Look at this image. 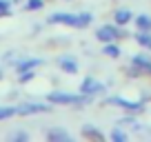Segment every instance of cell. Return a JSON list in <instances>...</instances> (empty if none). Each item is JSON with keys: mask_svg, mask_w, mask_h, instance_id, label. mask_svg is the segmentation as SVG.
Wrapping results in <instances>:
<instances>
[{"mask_svg": "<svg viewBox=\"0 0 151 142\" xmlns=\"http://www.w3.org/2000/svg\"><path fill=\"white\" fill-rule=\"evenodd\" d=\"M47 102H51L53 107H71V109H85L93 102V95H87V93H67V91H51L47 93Z\"/></svg>", "mask_w": 151, "mask_h": 142, "instance_id": "cell-1", "label": "cell"}, {"mask_svg": "<svg viewBox=\"0 0 151 142\" xmlns=\"http://www.w3.org/2000/svg\"><path fill=\"white\" fill-rule=\"evenodd\" d=\"M93 36H96V40H98L100 44H104V42H120V40H127L131 33H129L124 27L116 24V22H107V24H100Z\"/></svg>", "mask_w": 151, "mask_h": 142, "instance_id": "cell-2", "label": "cell"}, {"mask_svg": "<svg viewBox=\"0 0 151 142\" xmlns=\"http://www.w3.org/2000/svg\"><path fill=\"white\" fill-rule=\"evenodd\" d=\"M102 107H118L124 113H145V100H129L122 95H111V98H102Z\"/></svg>", "mask_w": 151, "mask_h": 142, "instance_id": "cell-3", "label": "cell"}, {"mask_svg": "<svg viewBox=\"0 0 151 142\" xmlns=\"http://www.w3.org/2000/svg\"><path fill=\"white\" fill-rule=\"evenodd\" d=\"M53 104L51 102H38V100H27V102H18L16 104V113L20 118H29V115H40V113H49Z\"/></svg>", "mask_w": 151, "mask_h": 142, "instance_id": "cell-4", "label": "cell"}, {"mask_svg": "<svg viewBox=\"0 0 151 142\" xmlns=\"http://www.w3.org/2000/svg\"><path fill=\"white\" fill-rule=\"evenodd\" d=\"M47 24H51V27L80 29V20H78V14H69V11H51V14L47 16Z\"/></svg>", "mask_w": 151, "mask_h": 142, "instance_id": "cell-5", "label": "cell"}, {"mask_svg": "<svg viewBox=\"0 0 151 142\" xmlns=\"http://www.w3.org/2000/svg\"><path fill=\"white\" fill-rule=\"evenodd\" d=\"M78 91H80V93H87V95L98 98V95H102L104 91H107V85H104V82H100L98 78H93V76H87V78H82Z\"/></svg>", "mask_w": 151, "mask_h": 142, "instance_id": "cell-6", "label": "cell"}, {"mask_svg": "<svg viewBox=\"0 0 151 142\" xmlns=\"http://www.w3.org/2000/svg\"><path fill=\"white\" fill-rule=\"evenodd\" d=\"M47 65V60H45V58H18V60L14 62V73L16 76H18V73H22V71H38L40 69V67H45Z\"/></svg>", "mask_w": 151, "mask_h": 142, "instance_id": "cell-7", "label": "cell"}, {"mask_svg": "<svg viewBox=\"0 0 151 142\" xmlns=\"http://www.w3.org/2000/svg\"><path fill=\"white\" fill-rule=\"evenodd\" d=\"M56 65L62 73H69V76H76L78 71H80V65H78V58L71 56V53H60L56 58Z\"/></svg>", "mask_w": 151, "mask_h": 142, "instance_id": "cell-8", "label": "cell"}, {"mask_svg": "<svg viewBox=\"0 0 151 142\" xmlns=\"http://www.w3.org/2000/svg\"><path fill=\"white\" fill-rule=\"evenodd\" d=\"M80 136L85 138L87 142H104V140H107V136H104V131H100V129H96L93 124H85V127L80 129Z\"/></svg>", "mask_w": 151, "mask_h": 142, "instance_id": "cell-9", "label": "cell"}, {"mask_svg": "<svg viewBox=\"0 0 151 142\" xmlns=\"http://www.w3.org/2000/svg\"><path fill=\"white\" fill-rule=\"evenodd\" d=\"M131 65H136L142 71V76H151V56L149 53H133Z\"/></svg>", "mask_w": 151, "mask_h": 142, "instance_id": "cell-10", "label": "cell"}, {"mask_svg": "<svg viewBox=\"0 0 151 142\" xmlns=\"http://www.w3.org/2000/svg\"><path fill=\"white\" fill-rule=\"evenodd\" d=\"M45 138H47L49 142H71V133L65 131V129H60V127L49 129V131L45 133Z\"/></svg>", "mask_w": 151, "mask_h": 142, "instance_id": "cell-11", "label": "cell"}, {"mask_svg": "<svg viewBox=\"0 0 151 142\" xmlns=\"http://www.w3.org/2000/svg\"><path fill=\"white\" fill-rule=\"evenodd\" d=\"M113 22L120 24V27H127L129 22H133V11L122 7V9H116L113 11Z\"/></svg>", "mask_w": 151, "mask_h": 142, "instance_id": "cell-12", "label": "cell"}, {"mask_svg": "<svg viewBox=\"0 0 151 142\" xmlns=\"http://www.w3.org/2000/svg\"><path fill=\"white\" fill-rule=\"evenodd\" d=\"M133 40H136V44L140 49H145V51H151V31H138L133 33Z\"/></svg>", "mask_w": 151, "mask_h": 142, "instance_id": "cell-13", "label": "cell"}, {"mask_svg": "<svg viewBox=\"0 0 151 142\" xmlns=\"http://www.w3.org/2000/svg\"><path fill=\"white\" fill-rule=\"evenodd\" d=\"M102 56L111 58V60H118V58L122 56V49H120L118 42H104L102 44Z\"/></svg>", "mask_w": 151, "mask_h": 142, "instance_id": "cell-14", "label": "cell"}, {"mask_svg": "<svg viewBox=\"0 0 151 142\" xmlns=\"http://www.w3.org/2000/svg\"><path fill=\"white\" fill-rule=\"evenodd\" d=\"M133 24L138 31H151V16L149 14H138L133 16Z\"/></svg>", "mask_w": 151, "mask_h": 142, "instance_id": "cell-15", "label": "cell"}, {"mask_svg": "<svg viewBox=\"0 0 151 142\" xmlns=\"http://www.w3.org/2000/svg\"><path fill=\"white\" fill-rule=\"evenodd\" d=\"M45 7H47L45 0H24V11H29V14H38V11H42Z\"/></svg>", "mask_w": 151, "mask_h": 142, "instance_id": "cell-16", "label": "cell"}, {"mask_svg": "<svg viewBox=\"0 0 151 142\" xmlns=\"http://www.w3.org/2000/svg\"><path fill=\"white\" fill-rule=\"evenodd\" d=\"M16 104H0V122H5V120H11L16 118Z\"/></svg>", "mask_w": 151, "mask_h": 142, "instance_id": "cell-17", "label": "cell"}, {"mask_svg": "<svg viewBox=\"0 0 151 142\" xmlns=\"http://www.w3.org/2000/svg\"><path fill=\"white\" fill-rule=\"evenodd\" d=\"M109 140H113V142H127V140H129V133L124 131L120 124H116V129L109 133Z\"/></svg>", "mask_w": 151, "mask_h": 142, "instance_id": "cell-18", "label": "cell"}, {"mask_svg": "<svg viewBox=\"0 0 151 142\" xmlns=\"http://www.w3.org/2000/svg\"><path fill=\"white\" fill-rule=\"evenodd\" d=\"M120 71H122V73L129 78V80H138V78H145V76H142V71L138 69L136 65H131V62H129V65L124 67V69H120Z\"/></svg>", "mask_w": 151, "mask_h": 142, "instance_id": "cell-19", "label": "cell"}, {"mask_svg": "<svg viewBox=\"0 0 151 142\" xmlns=\"http://www.w3.org/2000/svg\"><path fill=\"white\" fill-rule=\"evenodd\" d=\"M16 80H18V85H29L31 80H36V71H22V73H18L16 76Z\"/></svg>", "mask_w": 151, "mask_h": 142, "instance_id": "cell-20", "label": "cell"}, {"mask_svg": "<svg viewBox=\"0 0 151 142\" xmlns=\"http://www.w3.org/2000/svg\"><path fill=\"white\" fill-rule=\"evenodd\" d=\"M78 20H80V29H87L93 22V14H91V11H80V14H78Z\"/></svg>", "mask_w": 151, "mask_h": 142, "instance_id": "cell-21", "label": "cell"}, {"mask_svg": "<svg viewBox=\"0 0 151 142\" xmlns=\"http://www.w3.org/2000/svg\"><path fill=\"white\" fill-rule=\"evenodd\" d=\"M14 0H0V11L2 14H14Z\"/></svg>", "mask_w": 151, "mask_h": 142, "instance_id": "cell-22", "label": "cell"}, {"mask_svg": "<svg viewBox=\"0 0 151 142\" xmlns=\"http://www.w3.org/2000/svg\"><path fill=\"white\" fill-rule=\"evenodd\" d=\"M9 140H22V142H27V140H29V133H24V131H14V133H9Z\"/></svg>", "mask_w": 151, "mask_h": 142, "instance_id": "cell-23", "label": "cell"}, {"mask_svg": "<svg viewBox=\"0 0 151 142\" xmlns=\"http://www.w3.org/2000/svg\"><path fill=\"white\" fill-rule=\"evenodd\" d=\"M2 78H5V73H2V69H0V80H2Z\"/></svg>", "mask_w": 151, "mask_h": 142, "instance_id": "cell-24", "label": "cell"}, {"mask_svg": "<svg viewBox=\"0 0 151 142\" xmlns=\"http://www.w3.org/2000/svg\"><path fill=\"white\" fill-rule=\"evenodd\" d=\"M45 2H47V5H49V2H53V0H45Z\"/></svg>", "mask_w": 151, "mask_h": 142, "instance_id": "cell-25", "label": "cell"}, {"mask_svg": "<svg viewBox=\"0 0 151 142\" xmlns=\"http://www.w3.org/2000/svg\"><path fill=\"white\" fill-rule=\"evenodd\" d=\"M65 2H71V0H65Z\"/></svg>", "mask_w": 151, "mask_h": 142, "instance_id": "cell-26", "label": "cell"}, {"mask_svg": "<svg viewBox=\"0 0 151 142\" xmlns=\"http://www.w3.org/2000/svg\"><path fill=\"white\" fill-rule=\"evenodd\" d=\"M14 2H20V0H14Z\"/></svg>", "mask_w": 151, "mask_h": 142, "instance_id": "cell-27", "label": "cell"}]
</instances>
